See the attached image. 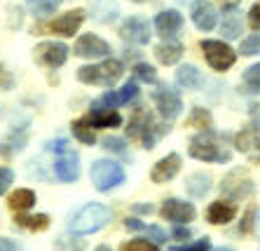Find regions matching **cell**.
<instances>
[{
  "label": "cell",
  "mask_w": 260,
  "mask_h": 251,
  "mask_svg": "<svg viewBox=\"0 0 260 251\" xmlns=\"http://www.w3.org/2000/svg\"><path fill=\"white\" fill-rule=\"evenodd\" d=\"M190 158L200 160V162H216V165H223V162H230V150L223 146L220 136L213 134L211 129H206L202 134L192 136L188 148Z\"/></svg>",
  "instance_id": "1"
},
{
  "label": "cell",
  "mask_w": 260,
  "mask_h": 251,
  "mask_svg": "<svg viewBox=\"0 0 260 251\" xmlns=\"http://www.w3.org/2000/svg\"><path fill=\"white\" fill-rule=\"evenodd\" d=\"M110 216L113 214H110V209L106 207V204L91 202L75 211V216L71 218L68 228H71V233H75V235H89V233L101 230L110 221Z\"/></svg>",
  "instance_id": "2"
},
{
  "label": "cell",
  "mask_w": 260,
  "mask_h": 251,
  "mask_svg": "<svg viewBox=\"0 0 260 251\" xmlns=\"http://www.w3.org/2000/svg\"><path fill=\"white\" fill-rule=\"evenodd\" d=\"M122 73H124V66L117 59H106V61L94 64V66H82L78 71V80L85 85L113 87L122 78Z\"/></svg>",
  "instance_id": "3"
},
{
  "label": "cell",
  "mask_w": 260,
  "mask_h": 251,
  "mask_svg": "<svg viewBox=\"0 0 260 251\" xmlns=\"http://www.w3.org/2000/svg\"><path fill=\"white\" fill-rule=\"evenodd\" d=\"M129 136L132 139H136V141L143 143V148H155V143H157V139L164 134V132H169V127H159V124L152 122V117L148 115V113H143V110H139L136 115L129 120Z\"/></svg>",
  "instance_id": "4"
},
{
  "label": "cell",
  "mask_w": 260,
  "mask_h": 251,
  "mask_svg": "<svg viewBox=\"0 0 260 251\" xmlns=\"http://www.w3.org/2000/svg\"><path fill=\"white\" fill-rule=\"evenodd\" d=\"M89 178L94 188L106 193V190L124 183V169L117 162H110V160H96L89 169Z\"/></svg>",
  "instance_id": "5"
},
{
  "label": "cell",
  "mask_w": 260,
  "mask_h": 251,
  "mask_svg": "<svg viewBox=\"0 0 260 251\" xmlns=\"http://www.w3.org/2000/svg\"><path fill=\"white\" fill-rule=\"evenodd\" d=\"M202 52H204V59L213 71H228L237 61V52L230 45H225L223 40H204Z\"/></svg>",
  "instance_id": "6"
},
{
  "label": "cell",
  "mask_w": 260,
  "mask_h": 251,
  "mask_svg": "<svg viewBox=\"0 0 260 251\" xmlns=\"http://www.w3.org/2000/svg\"><path fill=\"white\" fill-rule=\"evenodd\" d=\"M235 148L244 158H248V162L258 165L260 162V127L258 124H251V127H244L242 132H237Z\"/></svg>",
  "instance_id": "7"
},
{
  "label": "cell",
  "mask_w": 260,
  "mask_h": 251,
  "mask_svg": "<svg viewBox=\"0 0 260 251\" xmlns=\"http://www.w3.org/2000/svg\"><path fill=\"white\" fill-rule=\"evenodd\" d=\"M73 52L78 56H82V59H101V56L110 54V45L106 43L103 38L94 36V33H85V36L78 38Z\"/></svg>",
  "instance_id": "8"
},
{
  "label": "cell",
  "mask_w": 260,
  "mask_h": 251,
  "mask_svg": "<svg viewBox=\"0 0 260 251\" xmlns=\"http://www.w3.org/2000/svg\"><path fill=\"white\" fill-rule=\"evenodd\" d=\"M159 214H162L164 221H171V223H176V226H183V223H188V221H194L197 209H194L190 202H183V200L169 197V200L162 204Z\"/></svg>",
  "instance_id": "9"
},
{
  "label": "cell",
  "mask_w": 260,
  "mask_h": 251,
  "mask_svg": "<svg viewBox=\"0 0 260 251\" xmlns=\"http://www.w3.org/2000/svg\"><path fill=\"white\" fill-rule=\"evenodd\" d=\"M68 52L71 49L63 43H40L36 47V59H38V64H43L47 68H59L66 64Z\"/></svg>",
  "instance_id": "10"
},
{
  "label": "cell",
  "mask_w": 260,
  "mask_h": 251,
  "mask_svg": "<svg viewBox=\"0 0 260 251\" xmlns=\"http://www.w3.org/2000/svg\"><path fill=\"white\" fill-rule=\"evenodd\" d=\"M87 124L94 129H113V127H120L122 124V115L117 113L115 108H110V106L101 104V101H96V104L91 106V113L85 117Z\"/></svg>",
  "instance_id": "11"
},
{
  "label": "cell",
  "mask_w": 260,
  "mask_h": 251,
  "mask_svg": "<svg viewBox=\"0 0 260 251\" xmlns=\"http://www.w3.org/2000/svg\"><path fill=\"white\" fill-rule=\"evenodd\" d=\"M120 36L134 45H145V43H150V24L143 17H129L122 24Z\"/></svg>",
  "instance_id": "12"
},
{
  "label": "cell",
  "mask_w": 260,
  "mask_h": 251,
  "mask_svg": "<svg viewBox=\"0 0 260 251\" xmlns=\"http://www.w3.org/2000/svg\"><path fill=\"white\" fill-rule=\"evenodd\" d=\"M155 104H157L159 115L164 120H174V117L181 115V110H183L181 97L174 89H169V87H159L157 92H155Z\"/></svg>",
  "instance_id": "13"
},
{
  "label": "cell",
  "mask_w": 260,
  "mask_h": 251,
  "mask_svg": "<svg viewBox=\"0 0 260 251\" xmlns=\"http://www.w3.org/2000/svg\"><path fill=\"white\" fill-rule=\"evenodd\" d=\"M178 172H181V155L169 153L167 158H162L157 165L152 167L150 178H152V183H167V181H171Z\"/></svg>",
  "instance_id": "14"
},
{
  "label": "cell",
  "mask_w": 260,
  "mask_h": 251,
  "mask_svg": "<svg viewBox=\"0 0 260 251\" xmlns=\"http://www.w3.org/2000/svg\"><path fill=\"white\" fill-rule=\"evenodd\" d=\"M82 21H85V12H82V10H71V12L61 14L59 19H54V21L49 24V31L56 33V36L68 38V36H73V33H78Z\"/></svg>",
  "instance_id": "15"
},
{
  "label": "cell",
  "mask_w": 260,
  "mask_h": 251,
  "mask_svg": "<svg viewBox=\"0 0 260 251\" xmlns=\"http://www.w3.org/2000/svg\"><path fill=\"white\" fill-rule=\"evenodd\" d=\"M190 14H192V24L197 26L200 31H211L213 26H216L218 14H216V7H213L209 0H194Z\"/></svg>",
  "instance_id": "16"
},
{
  "label": "cell",
  "mask_w": 260,
  "mask_h": 251,
  "mask_svg": "<svg viewBox=\"0 0 260 251\" xmlns=\"http://www.w3.org/2000/svg\"><path fill=\"white\" fill-rule=\"evenodd\" d=\"M235 216H237V204L230 202V200H216L206 209V221L213 223V226H228L230 221H235Z\"/></svg>",
  "instance_id": "17"
},
{
  "label": "cell",
  "mask_w": 260,
  "mask_h": 251,
  "mask_svg": "<svg viewBox=\"0 0 260 251\" xmlns=\"http://www.w3.org/2000/svg\"><path fill=\"white\" fill-rule=\"evenodd\" d=\"M54 172L56 176L63 181V183H73V181H78L80 178V160L75 153L66 150V153H61L59 160L54 162Z\"/></svg>",
  "instance_id": "18"
},
{
  "label": "cell",
  "mask_w": 260,
  "mask_h": 251,
  "mask_svg": "<svg viewBox=\"0 0 260 251\" xmlns=\"http://www.w3.org/2000/svg\"><path fill=\"white\" fill-rule=\"evenodd\" d=\"M181 26H183V17H181V12H176V10H164V12H159L157 19H155V28H157V33L164 40H171L176 33L181 31Z\"/></svg>",
  "instance_id": "19"
},
{
  "label": "cell",
  "mask_w": 260,
  "mask_h": 251,
  "mask_svg": "<svg viewBox=\"0 0 260 251\" xmlns=\"http://www.w3.org/2000/svg\"><path fill=\"white\" fill-rule=\"evenodd\" d=\"M223 193L230 195L232 200H242V197H248L253 193V183H251V178L242 176V172H232L223 181Z\"/></svg>",
  "instance_id": "20"
},
{
  "label": "cell",
  "mask_w": 260,
  "mask_h": 251,
  "mask_svg": "<svg viewBox=\"0 0 260 251\" xmlns=\"http://www.w3.org/2000/svg\"><path fill=\"white\" fill-rule=\"evenodd\" d=\"M136 94H139L136 82H127V85H122L120 89H115V92H106L99 101L110 106V108H117V106H124V104H129L132 99H136Z\"/></svg>",
  "instance_id": "21"
},
{
  "label": "cell",
  "mask_w": 260,
  "mask_h": 251,
  "mask_svg": "<svg viewBox=\"0 0 260 251\" xmlns=\"http://www.w3.org/2000/svg\"><path fill=\"white\" fill-rule=\"evenodd\" d=\"M202 82H204V78L192 64H185L176 71V85L183 89H197V87H202Z\"/></svg>",
  "instance_id": "22"
},
{
  "label": "cell",
  "mask_w": 260,
  "mask_h": 251,
  "mask_svg": "<svg viewBox=\"0 0 260 251\" xmlns=\"http://www.w3.org/2000/svg\"><path fill=\"white\" fill-rule=\"evenodd\" d=\"M7 204H10V209H14V211H28V209L36 204V193L28 188H19L10 195Z\"/></svg>",
  "instance_id": "23"
},
{
  "label": "cell",
  "mask_w": 260,
  "mask_h": 251,
  "mask_svg": "<svg viewBox=\"0 0 260 251\" xmlns=\"http://www.w3.org/2000/svg\"><path fill=\"white\" fill-rule=\"evenodd\" d=\"M220 31L228 40H235V38L242 36V17L237 10H228L223 17V26H220Z\"/></svg>",
  "instance_id": "24"
},
{
  "label": "cell",
  "mask_w": 260,
  "mask_h": 251,
  "mask_svg": "<svg viewBox=\"0 0 260 251\" xmlns=\"http://www.w3.org/2000/svg\"><path fill=\"white\" fill-rule=\"evenodd\" d=\"M155 56L159 59V64L171 66V64H176L183 56V45H178V43H162L157 49H155Z\"/></svg>",
  "instance_id": "25"
},
{
  "label": "cell",
  "mask_w": 260,
  "mask_h": 251,
  "mask_svg": "<svg viewBox=\"0 0 260 251\" xmlns=\"http://www.w3.org/2000/svg\"><path fill=\"white\" fill-rule=\"evenodd\" d=\"M14 223L21 228H26V230H36V233H43V230H47L49 228V216L47 214H36V216H17L14 218Z\"/></svg>",
  "instance_id": "26"
},
{
  "label": "cell",
  "mask_w": 260,
  "mask_h": 251,
  "mask_svg": "<svg viewBox=\"0 0 260 251\" xmlns=\"http://www.w3.org/2000/svg\"><path fill=\"white\" fill-rule=\"evenodd\" d=\"M91 12H94V19L106 24V21H113L117 17V5L110 3V0H96L94 7H91Z\"/></svg>",
  "instance_id": "27"
},
{
  "label": "cell",
  "mask_w": 260,
  "mask_h": 251,
  "mask_svg": "<svg viewBox=\"0 0 260 251\" xmlns=\"http://www.w3.org/2000/svg\"><path fill=\"white\" fill-rule=\"evenodd\" d=\"M185 188H188L194 197H204L206 193L211 190V178L206 176V174H192V176L188 178Z\"/></svg>",
  "instance_id": "28"
},
{
  "label": "cell",
  "mask_w": 260,
  "mask_h": 251,
  "mask_svg": "<svg viewBox=\"0 0 260 251\" xmlns=\"http://www.w3.org/2000/svg\"><path fill=\"white\" fill-rule=\"evenodd\" d=\"M244 92L248 94H260V64H253L244 71Z\"/></svg>",
  "instance_id": "29"
},
{
  "label": "cell",
  "mask_w": 260,
  "mask_h": 251,
  "mask_svg": "<svg viewBox=\"0 0 260 251\" xmlns=\"http://www.w3.org/2000/svg\"><path fill=\"white\" fill-rule=\"evenodd\" d=\"M26 5H28V10L36 17H47V14H52L54 10H59L61 0H26Z\"/></svg>",
  "instance_id": "30"
},
{
  "label": "cell",
  "mask_w": 260,
  "mask_h": 251,
  "mask_svg": "<svg viewBox=\"0 0 260 251\" xmlns=\"http://www.w3.org/2000/svg\"><path fill=\"white\" fill-rule=\"evenodd\" d=\"M188 127H197V129H211V113L206 108H192L188 117Z\"/></svg>",
  "instance_id": "31"
},
{
  "label": "cell",
  "mask_w": 260,
  "mask_h": 251,
  "mask_svg": "<svg viewBox=\"0 0 260 251\" xmlns=\"http://www.w3.org/2000/svg\"><path fill=\"white\" fill-rule=\"evenodd\" d=\"M134 78L145 82V85H155L157 82V73H155V68L150 64H136L134 66Z\"/></svg>",
  "instance_id": "32"
},
{
  "label": "cell",
  "mask_w": 260,
  "mask_h": 251,
  "mask_svg": "<svg viewBox=\"0 0 260 251\" xmlns=\"http://www.w3.org/2000/svg\"><path fill=\"white\" fill-rule=\"evenodd\" d=\"M73 134L78 136V141L87 143V146H91V143H94V132H91V127L87 124L85 117H82V120H78V122H73Z\"/></svg>",
  "instance_id": "33"
},
{
  "label": "cell",
  "mask_w": 260,
  "mask_h": 251,
  "mask_svg": "<svg viewBox=\"0 0 260 251\" xmlns=\"http://www.w3.org/2000/svg\"><path fill=\"white\" fill-rule=\"evenodd\" d=\"M120 251H162L155 242H148V239H129L122 244Z\"/></svg>",
  "instance_id": "34"
},
{
  "label": "cell",
  "mask_w": 260,
  "mask_h": 251,
  "mask_svg": "<svg viewBox=\"0 0 260 251\" xmlns=\"http://www.w3.org/2000/svg\"><path fill=\"white\" fill-rule=\"evenodd\" d=\"M169 251H211V239L209 237H202L192 244H185V246H169Z\"/></svg>",
  "instance_id": "35"
},
{
  "label": "cell",
  "mask_w": 260,
  "mask_h": 251,
  "mask_svg": "<svg viewBox=\"0 0 260 251\" xmlns=\"http://www.w3.org/2000/svg\"><path fill=\"white\" fill-rule=\"evenodd\" d=\"M244 56H253V54H260V36H251L246 38L242 43V49H239Z\"/></svg>",
  "instance_id": "36"
},
{
  "label": "cell",
  "mask_w": 260,
  "mask_h": 251,
  "mask_svg": "<svg viewBox=\"0 0 260 251\" xmlns=\"http://www.w3.org/2000/svg\"><path fill=\"white\" fill-rule=\"evenodd\" d=\"M103 148L110 150V153L127 155V148H124V141H122V139H106V141H103Z\"/></svg>",
  "instance_id": "37"
},
{
  "label": "cell",
  "mask_w": 260,
  "mask_h": 251,
  "mask_svg": "<svg viewBox=\"0 0 260 251\" xmlns=\"http://www.w3.org/2000/svg\"><path fill=\"white\" fill-rule=\"evenodd\" d=\"M12 183H14V172L7 169V167H0V195H3Z\"/></svg>",
  "instance_id": "38"
},
{
  "label": "cell",
  "mask_w": 260,
  "mask_h": 251,
  "mask_svg": "<svg viewBox=\"0 0 260 251\" xmlns=\"http://www.w3.org/2000/svg\"><path fill=\"white\" fill-rule=\"evenodd\" d=\"M253 218H255V209H248L246 216H244V221L239 223V233H244V235L251 233V228H253Z\"/></svg>",
  "instance_id": "39"
},
{
  "label": "cell",
  "mask_w": 260,
  "mask_h": 251,
  "mask_svg": "<svg viewBox=\"0 0 260 251\" xmlns=\"http://www.w3.org/2000/svg\"><path fill=\"white\" fill-rule=\"evenodd\" d=\"M145 233H148V237L155 242V244H162V242H167V235H164V230L162 228H145Z\"/></svg>",
  "instance_id": "40"
},
{
  "label": "cell",
  "mask_w": 260,
  "mask_h": 251,
  "mask_svg": "<svg viewBox=\"0 0 260 251\" xmlns=\"http://www.w3.org/2000/svg\"><path fill=\"white\" fill-rule=\"evenodd\" d=\"M248 24H251L253 31H260V3L251 7V12H248Z\"/></svg>",
  "instance_id": "41"
},
{
  "label": "cell",
  "mask_w": 260,
  "mask_h": 251,
  "mask_svg": "<svg viewBox=\"0 0 260 251\" xmlns=\"http://www.w3.org/2000/svg\"><path fill=\"white\" fill-rule=\"evenodd\" d=\"M12 75L7 73L5 71V66H3V64H0V89H10V87H12Z\"/></svg>",
  "instance_id": "42"
},
{
  "label": "cell",
  "mask_w": 260,
  "mask_h": 251,
  "mask_svg": "<svg viewBox=\"0 0 260 251\" xmlns=\"http://www.w3.org/2000/svg\"><path fill=\"white\" fill-rule=\"evenodd\" d=\"M124 228H127V230H134V233H141V230H145V223H141L139 218H127L124 221Z\"/></svg>",
  "instance_id": "43"
},
{
  "label": "cell",
  "mask_w": 260,
  "mask_h": 251,
  "mask_svg": "<svg viewBox=\"0 0 260 251\" xmlns=\"http://www.w3.org/2000/svg\"><path fill=\"white\" fill-rule=\"evenodd\" d=\"M174 239H181V242H185V239L190 237V228H185V226H176L174 228Z\"/></svg>",
  "instance_id": "44"
},
{
  "label": "cell",
  "mask_w": 260,
  "mask_h": 251,
  "mask_svg": "<svg viewBox=\"0 0 260 251\" xmlns=\"http://www.w3.org/2000/svg\"><path fill=\"white\" fill-rule=\"evenodd\" d=\"M49 150H56V153H66V150H68V141H66V139H56V141L49 143Z\"/></svg>",
  "instance_id": "45"
},
{
  "label": "cell",
  "mask_w": 260,
  "mask_h": 251,
  "mask_svg": "<svg viewBox=\"0 0 260 251\" xmlns=\"http://www.w3.org/2000/svg\"><path fill=\"white\" fill-rule=\"evenodd\" d=\"M0 251H21V249H19V244H14L12 239L0 237Z\"/></svg>",
  "instance_id": "46"
},
{
  "label": "cell",
  "mask_w": 260,
  "mask_h": 251,
  "mask_svg": "<svg viewBox=\"0 0 260 251\" xmlns=\"http://www.w3.org/2000/svg\"><path fill=\"white\" fill-rule=\"evenodd\" d=\"M218 3L223 7V12H228V10H237V5H239L242 0H218Z\"/></svg>",
  "instance_id": "47"
},
{
  "label": "cell",
  "mask_w": 260,
  "mask_h": 251,
  "mask_svg": "<svg viewBox=\"0 0 260 251\" xmlns=\"http://www.w3.org/2000/svg\"><path fill=\"white\" fill-rule=\"evenodd\" d=\"M134 211H136V214H152L155 207H152V204H134Z\"/></svg>",
  "instance_id": "48"
},
{
  "label": "cell",
  "mask_w": 260,
  "mask_h": 251,
  "mask_svg": "<svg viewBox=\"0 0 260 251\" xmlns=\"http://www.w3.org/2000/svg\"><path fill=\"white\" fill-rule=\"evenodd\" d=\"M248 113H251V117H253V122L260 127V106H258V104H253V106H251V110H248Z\"/></svg>",
  "instance_id": "49"
},
{
  "label": "cell",
  "mask_w": 260,
  "mask_h": 251,
  "mask_svg": "<svg viewBox=\"0 0 260 251\" xmlns=\"http://www.w3.org/2000/svg\"><path fill=\"white\" fill-rule=\"evenodd\" d=\"M94 251H113V249H110V246H106V244H101V246H96Z\"/></svg>",
  "instance_id": "50"
},
{
  "label": "cell",
  "mask_w": 260,
  "mask_h": 251,
  "mask_svg": "<svg viewBox=\"0 0 260 251\" xmlns=\"http://www.w3.org/2000/svg\"><path fill=\"white\" fill-rule=\"evenodd\" d=\"M216 251H232V249H223V246H220V249H216Z\"/></svg>",
  "instance_id": "51"
},
{
  "label": "cell",
  "mask_w": 260,
  "mask_h": 251,
  "mask_svg": "<svg viewBox=\"0 0 260 251\" xmlns=\"http://www.w3.org/2000/svg\"><path fill=\"white\" fill-rule=\"evenodd\" d=\"M134 3H148V0H134Z\"/></svg>",
  "instance_id": "52"
},
{
  "label": "cell",
  "mask_w": 260,
  "mask_h": 251,
  "mask_svg": "<svg viewBox=\"0 0 260 251\" xmlns=\"http://www.w3.org/2000/svg\"><path fill=\"white\" fill-rule=\"evenodd\" d=\"M258 228H260V218H258Z\"/></svg>",
  "instance_id": "53"
}]
</instances>
